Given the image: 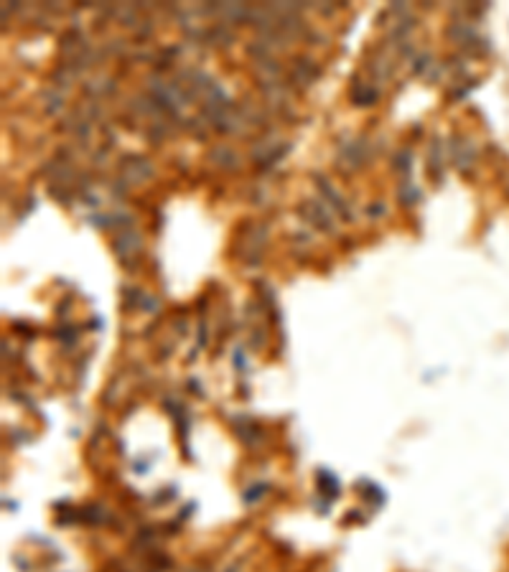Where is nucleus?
Returning <instances> with one entry per match:
<instances>
[{
  "label": "nucleus",
  "instance_id": "nucleus-1",
  "mask_svg": "<svg viewBox=\"0 0 509 572\" xmlns=\"http://www.w3.org/2000/svg\"><path fill=\"white\" fill-rule=\"evenodd\" d=\"M456 163L461 165V168H469L471 160H474V150H471V145H458V140H456Z\"/></svg>",
  "mask_w": 509,
  "mask_h": 572
}]
</instances>
